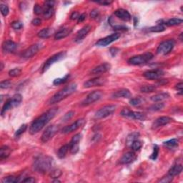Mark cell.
Returning <instances> with one entry per match:
<instances>
[{
  "label": "cell",
  "instance_id": "cell-1",
  "mask_svg": "<svg viewBox=\"0 0 183 183\" xmlns=\"http://www.w3.org/2000/svg\"><path fill=\"white\" fill-rule=\"evenodd\" d=\"M57 112H58V108L54 107L42 114L32 123L29 127V133L31 135H35L41 131L45 127V125L56 116Z\"/></svg>",
  "mask_w": 183,
  "mask_h": 183
},
{
  "label": "cell",
  "instance_id": "cell-2",
  "mask_svg": "<svg viewBox=\"0 0 183 183\" xmlns=\"http://www.w3.org/2000/svg\"><path fill=\"white\" fill-rule=\"evenodd\" d=\"M54 163V159L51 157L39 155L35 159L33 167L39 173H46L52 170Z\"/></svg>",
  "mask_w": 183,
  "mask_h": 183
},
{
  "label": "cell",
  "instance_id": "cell-3",
  "mask_svg": "<svg viewBox=\"0 0 183 183\" xmlns=\"http://www.w3.org/2000/svg\"><path fill=\"white\" fill-rule=\"evenodd\" d=\"M77 84L75 83H71V84L67 85L60 90L57 92L56 94H54L51 97V99L49 101L50 105H54V104L58 103L63 99L67 98L72 94H73L77 89Z\"/></svg>",
  "mask_w": 183,
  "mask_h": 183
},
{
  "label": "cell",
  "instance_id": "cell-4",
  "mask_svg": "<svg viewBox=\"0 0 183 183\" xmlns=\"http://www.w3.org/2000/svg\"><path fill=\"white\" fill-rule=\"evenodd\" d=\"M22 97L20 94H16L14 95L11 99H9L7 101H6V103L4 105L1 111L2 116H4L6 114V112L9 111V110L12 109V108L17 107L20 104L22 103Z\"/></svg>",
  "mask_w": 183,
  "mask_h": 183
},
{
  "label": "cell",
  "instance_id": "cell-5",
  "mask_svg": "<svg viewBox=\"0 0 183 183\" xmlns=\"http://www.w3.org/2000/svg\"><path fill=\"white\" fill-rule=\"evenodd\" d=\"M153 57L154 56L151 52H146L129 58L128 59V63L132 65H141L150 61Z\"/></svg>",
  "mask_w": 183,
  "mask_h": 183
},
{
  "label": "cell",
  "instance_id": "cell-6",
  "mask_svg": "<svg viewBox=\"0 0 183 183\" xmlns=\"http://www.w3.org/2000/svg\"><path fill=\"white\" fill-rule=\"evenodd\" d=\"M67 56V52H60L59 53H57L54 55H52V57H50L45 62H44L43 67H42V73H44V72H46L49 68L50 67L51 65H52L54 62H59L65 58Z\"/></svg>",
  "mask_w": 183,
  "mask_h": 183
},
{
  "label": "cell",
  "instance_id": "cell-7",
  "mask_svg": "<svg viewBox=\"0 0 183 183\" xmlns=\"http://www.w3.org/2000/svg\"><path fill=\"white\" fill-rule=\"evenodd\" d=\"M116 107L113 105H108L104 106L97 111L95 114V118L96 119H103L112 115L115 111Z\"/></svg>",
  "mask_w": 183,
  "mask_h": 183
},
{
  "label": "cell",
  "instance_id": "cell-8",
  "mask_svg": "<svg viewBox=\"0 0 183 183\" xmlns=\"http://www.w3.org/2000/svg\"><path fill=\"white\" fill-rule=\"evenodd\" d=\"M174 46V40L169 39L160 43L157 49V53L160 55H166L173 50Z\"/></svg>",
  "mask_w": 183,
  "mask_h": 183
},
{
  "label": "cell",
  "instance_id": "cell-9",
  "mask_svg": "<svg viewBox=\"0 0 183 183\" xmlns=\"http://www.w3.org/2000/svg\"><path fill=\"white\" fill-rule=\"evenodd\" d=\"M103 93L102 91L96 90L92 92L87 95L86 98L82 102L81 105H82V106H88L89 105H92L95 102L99 100L103 97Z\"/></svg>",
  "mask_w": 183,
  "mask_h": 183
},
{
  "label": "cell",
  "instance_id": "cell-10",
  "mask_svg": "<svg viewBox=\"0 0 183 183\" xmlns=\"http://www.w3.org/2000/svg\"><path fill=\"white\" fill-rule=\"evenodd\" d=\"M120 114L122 117H124V118L133 119V120L141 121H144L146 120V115L142 113V112H140L131 111V110L127 109V108L123 109L122 112H120Z\"/></svg>",
  "mask_w": 183,
  "mask_h": 183
},
{
  "label": "cell",
  "instance_id": "cell-11",
  "mask_svg": "<svg viewBox=\"0 0 183 183\" xmlns=\"http://www.w3.org/2000/svg\"><path fill=\"white\" fill-rule=\"evenodd\" d=\"M58 131H59V127H57V125H53L47 127L42 135V137H41L42 142H44V143H45V142H47L48 141H50V140L52 139L55 135H56Z\"/></svg>",
  "mask_w": 183,
  "mask_h": 183
},
{
  "label": "cell",
  "instance_id": "cell-12",
  "mask_svg": "<svg viewBox=\"0 0 183 183\" xmlns=\"http://www.w3.org/2000/svg\"><path fill=\"white\" fill-rule=\"evenodd\" d=\"M120 37V35L119 33H114L112 35L107 36L105 38L100 39L96 42V46L97 47H107L112 42L118 40Z\"/></svg>",
  "mask_w": 183,
  "mask_h": 183
},
{
  "label": "cell",
  "instance_id": "cell-13",
  "mask_svg": "<svg viewBox=\"0 0 183 183\" xmlns=\"http://www.w3.org/2000/svg\"><path fill=\"white\" fill-rule=\"evenodd\" d=\"M84 122L85 120L84 118L79 119V120H77L76 122H74V123H72V124L64 127L62 130V133L64 134H68L77 130L79 128H80V127L84 124Z\"/></svg>",
  "mask_w": 183,
  "mask_h": 183
},
{
  "label": "cell",
  "instance_id": "cell-14",
  "mask_svg": "<svg viewBox=\"0 0 183 183\" xmlns=\"http://www.w3.org/2000/svg\"><path fill=\"white\" fill-rule=\"evenodd\" d=\"M82 139V135L80 133L76 134L72 137L71 141H70L69 145V151L72 154L75 155L76 153L78 152L79 149V143H80V140Z\"/></svg>",
  "mask_w": 183,
  "mask_h": 183
},
{
  "label": "cell",
  "instance_id": "cell-15",
  "mask_svg": "<svg viewBox=\"0 0 183 183\" xmlns=\"http://www.w3.org/2000/svg\"><path fill=\"white\" fill-rule=\"evenodd\" d=\"M41 49V44H35L32 45L25 50L22 54V57L24 59H29L32 57L34 55H35L39 52V50Z\"/></svg>",
  "mask_w": 183,
  "mask_h": 183
},
{
  "label": "cell",
  "instance_id": "cell-16",
  "mask_svg": "<svg viewBox=\"0 0 183 183\" xmlns=\"http://www.w3.org/2000/svg\"><path fill=\"white\" fill-rule=\"evenodd\" d=\"M106 82V80L105 78L98 77H95L91 80L86 81L83 84L84 88H91L93 87H100L102 85L105 84Z\"/></svg>",
  "mask_w": 183,
  "mask_h": 183
},
{
  "label": "cell",
  "instance_id": "cell-17",
  "mask_svg": "<svg viewBox=\"0 0 183 183\" xmlns=\"http://www.w3.org/2000/svg\"><path fill=\"white\" fill-rule=\"evenodd\" d=\"M164 74H165V72L162 69H154L144 72L143 76L148 80H155L162 77Z\"/></svg>",
  "mask_w": 183,
  "mask_h": 183
},
{
  "label": "cell",
  "instance_id": "cell-18",
  "mask_svg": "<svg viewBox=\"0 0 183 183\" xmlns=\"http://www.w3.org/2000/svg\"><path fill=\"white\" fill-rule=\"evenodd\" d=\"M92 27L90 25H86L84 27H82L80 31L77 33V35L75 38H74V42L77 43L82 42L85 37H87V35H88V33L91 31Z\"/></svg>",
  "mask_w": 183,
  "mask_h": 183
},
{
  "label": "cell",
  "instance_id": "cell-19",
  "mask_svg": "<svg viewBox=\"0 0 183 183\" xmlns=\"http://www.w3.org/2000/svg\"><path fill=\"white\" fill-rule=\"evenodd\" d=\"M172 121V119L171 118H170V117H167V116L160 117V118H157V120L153 122L152 128L153 129H156L157 128H159V127L164 126V125L169 124V123L171 122Z\"/></svg>",
  "mask_w": 183,
  "mask_h": 183
},
{
  "label": "cell",
  "instance_id": "cell-20",
  "mask_svg": "<svg viewBox=\"0 0 183 183\" xmlns=\"http://www.w3.org/2000/svg\"><path fill=\"white\" fill-rule=\"evenodd\" d=\"M111 69V65L109 63H103L102 65H99L97 67H95L94 69L91 71L92 74H99L105 73L109 71Z\"/></svg>",
  "mask_w": 183,
  "mask_h": 183
},
{
  "label": "cell",
  "instance_id": "cell-21",
  "mask_svg": "<svg viewBox=\"0 0 183 183\" xmlns=\"http://www.w3.org/2000/svg\"><path fill=\"white\" fill-rule=\"evenodd\" d=\"M17 47V44L12 40L5 41L2 44V50L5 53H12Z\"/></svg>",
  "mask_w": 183,
  "mask_h": 183
},
{
  "label": "cell",
  "instance_id": "cell-22",
  "mask_svg": "<svg viewBox=\"0 0 183 183\" xmlns=\"http://www.w3.org/2000/svg\"><path fill=\"white\" fill-rule=\"evenodd\" d=\"M114 15L125 22H129L131 20V15L129 12L124 9H119L114 12Z\"/></svg>",
  "mask_w": 183,
  "mask_h": 183
},
{
  "label": "cell",
  "instance_id": "cell-23",
  "mask_svg": "<svg viewBox=\"0 0 183 183\" xmlns=\"http://www.w3.org/2000/svg\"><path fill=\"white\" fill-rule=\"evenodd\" d=\"M136 155L133 152H129L125 154L120 159V162L122 165H127V164L132 163L136 159Z\"/></svg>",
  "mask_w": 183,
  "mask_h": 183
},
{
  "label": "cell",
  "instance_id": "cell-24",
  "mask_svg": "<svg viewBox=\"0 0 183 183\" xmlns=\"http://www.w3.org/2000/svg\"><path fill=\"white\" fill-rule=\"evenodd\" d=\"M131 97V92L127 89H121L120 90L114 92L112 97L114 99L118 98H129Z\"/></svg>",
  "mask_w": 183,
  "mask_h": 183
},
{
  "label": "cell",
  "instance_id": "cell-25",
  "mask_svg": "<svg viewBox=\"0 0 183 183\" xmlns=\"http://www.w3.org/2000/svg\"><path fill=\"white\" fill-rule=\"evenodd\" d=\"M72 31V29L70 28H64L59 30L54 35V39L57 40H59L64 38L67 37L71 34Z\"/></svg>",
  "mask_w": 183,
  "mask_h": 183
},
{
  "label": "cell",
  "instance_id": "cell-26",
  "mask_svg": "<svg viewBox=\"0 0 183 183\" xmlns=\"http://www.w3.org/2000/svg\"><path fill=\"white\" fill-rule=\"evenodd\" d=\"M53 32H54V31L51 28H44L42 29V30H40L38 32L37 35L41 39H47V38L51 37V35H52Z\"/></svg>",
  "mask_w": 183,
  "mask_h": 183
},
{
  "label": "cell",
  "instance_id": "cell-27",
  "mask_svg": "<svg viewBox=\"0 0 183 183\" xmlns=\"http://www.w3.org/2000/svg\"><path fill=\"white\" fill-rule=\"evenodd\" d=\"M182 171V165H175L170 168L168 171V174L172 177L180 174Z\"/></svg>",
  "mask_w": 183,
  "mask_h": 183
},
{
  "label": "cell",
  "instance_id": "cell-28",
  "mask_svg": "<svg viewBox=\"0 0 183 183\" xmlns=\"http://www.w3.org/2000/svg\"><path fill=\"white\" fill-rule=\"evenodd\" d=\"M169 97L170 95L168 93H159V94H157L151 97V100L154 103H160V102L167 99Z\"/></svg>",
  "mask_w": 183,
  "mask_h": 183
},
{
  "label": "cell",
  "instance_id": "cell-29",
  "mask_svg": "<svg viewBox=\"0 0 183 183\" xmlns=\"http://www.w3.org/2000/svg\"><path fill=\"white\" fill-rule=\"evenodd\" d=\"M11 150L9 147L7 146H3L0 149V159L2 160L4 159L7 158L9 156Z\"/></svg>",
  "mask_w": 183,
  "mask_h": 183
},
{
  "label": "cell",
  "instance_id": "cell-30",
  "mask_svg": "<svg viewBox=\"0 0 183 183\" xmlns=\"http://www.w3.org/2000/svg\"><path fill=\"white\" fill-rule=\"evenodd\" d=\"M69 150V144H65V145L61 147V148L59 149L58 152H57V156H58L59 158L62 159L66 156V155L67 154L68 151Z\"/></svg>",
  "mask_w": 183,
  "mask_h": 183
},
{
  "label": "cell",
  "instance_id": "cell-31",
  "mask_svg": "<svg viewBox=\"0 0 183 183\" xmlns=\"http://www.w3.org/2000/svg\"><path fill=\"white\" fill-rule=\"evenodd\" d=\"M139 136H140V133H137V132H134V133H132L129 134V135L127 136V140H126V143L127 145L130 146L134 141L138 140Z\"/></svg>",
  "mask_w": 183,
  "mask_h": 183
},
{
  "label": "cell",
  "instance_id": "cell-32",
  "mask_svg": "<svg viewBox=\"0 0 183 183\" xmlns=\"http://www.w3.org/2000/svg\"><path fill=\"white\" fill-rule=\"evenodd\" d=\"M182 20L180 18H172L167 20V22H164V24L167 25L168 27H172V26H177V25H180L182 23Z\"/></svg>",
  "mask_w": 183,
  "mask_h": 183
},
{
  "label": "cell",
  "instance_id": "cell-33",
  "mask_svg": "<svg viewBox=\"0 0 183 183\" xmlns=\"http://www.w3.org/2000/svg\"><path fill=\"white\" fill-rule=\"evenodd\" d=\"M156 90L155 85H144L140 87V91L143 93H150Z\"/></svg>",
  "mask_w": 183,
  "mask_h": 183
},
{
  "label": "cell",
  "instance_id": "cell-34",
  "mask_svg": "<svg viewBox=\"0 0 183 183\" xmlns=\"http://www.w3.org/2000/svg\"><path fill=\"white\" fill-rule=\"evenodd\" d=\"M179 140L177 139H172L164 142V145L168 148H174L178 146Z\"/></svg>",
  "mask_w": 183,
  "mask_h": 183
},
{
  "label": "cell",
  "instance_id": "cell-35",
  "mask_svg": "<svg viewBox=\"0 0 183 183\" xmlns=\"http://www.w3.org/2000/svg\"><path fill=\"white\" fill-rule=\"evenodd\" d=\"M165 107V104L163 103H155L154 105H151L150 107L148 108L149 110L150 111H159V110H162L163 108Z\"/></svg>",
  "mask_w": 183,
  "mask_h": 183
},
{
  "label": "cell",
  "instance_id": "cell-36",
  "mask_svg": "<svg viewBox=\"0 0 183 183\" xmlns=\"http://www.w3.org/2000/svg\"><path fill=\"white\" fill-rule=\"evenodd\" d=\"M20 177H17L14 176H8L6 177L2 180V183H16L20 182V180H19Z\"/></svg>",
  "mask_w": 183,
  "mask_h": 183
},
{
  "label": "cell",
  "instance_id": "cell-37",
  "mask_svg": "<svg viewBox=\"0 0 183 183\" xmlns=\"http://www.w3.org/2000/svg\"><path fill=\"white\" fill-rule=\"evenodd\" d=\"M165 30V27L163 24H157L155 27H152L149 28V31L152 32H162Z\"/></svg>",
  "mask_w": 183,
  "mask_h": 183
},
{
  "label": "cell",
  "instance_id": "cell-38",
  "mask_svg": "<svg viewBox=\"0 0 183 183\" xmlns=\"http://www.w3.org/2000/svg\"><path fill=\"white\" fill-rule=\"evenodd\" d=\"M53 14H54V9L53 8H47L46 9L44 10L43 17L46 20H49L52 17Z\"/></svg>",
  "mask_w": 183,
  "mask_h": 183
},
{
  "label": "cell",
  "instance_id": "cell-39",
  "mask_svg": "<svg viewBox=\"0 0 183 183\" xmlns=\"http://www.w3.org/2000/svg\"><path fill=\"white\" fill-rule=\"evenodd\" d=\"M27 125L24 124V125H21L20 128H19L17 129V130L16 131L15 134H14V137H20V136L22 135V134L24 133L25 131L27 130Z\"/></svg>",
  "mask_w": 183,
  "mask_h": 183
},
{
  "label": "cell",
  "instance_id": "cell-40",
  "mask_svg": "<svg viewBox=\"0 0 183 183\" xmlns=\"http://www.w3.org/2000/svg\"><path fill=\"white\" fill-rule=\"evenodd\" d=\"M132 150L133 151H137L139 150L140 149H141V148L142 147V142H140V140H135V141H134L133 142V144L130 145Z\"/></svg>",
  "mask_w": 183,
  "mask_h": 183
},
{
  "label": "cell",
  "instance_id": "cell-41",
  "mask_svg": "<svg viewBox=\"0 0 183 183\" xmlns=\"http://www.w3.org/2000/svg\"><path fill=\"white\" fill-rule=\"evenodd\" d=\"M69 77H70L69 74H67V75H65L62 78L56 79V80H54V82H53V84H54V85H59V84H62V83H65V82H67L68 79L69 78Z\"/></svg>",
  "mask_w": 183,
  "mask_h": 183
},
{
  "label": "cell",
  "instance_id": "cell-42",
  "mask_svg": "<svg viewBox=\"0 0 183 183\" xmlns=\"http://www.w3.org/2000/svg\"><path fill=\"white\" fill-rule=\"evenodd\" d=\"M22 74V69L20 68H14L13 69H11L9 72V75L12 77H15L20 76Z\"/></svg>",
  "mask_w": 183,
  "mask_h": 183
},
{
  "label": "cell",
  "instance_id": "cell-43",
  "mask_svg": "<svg viewBox=\"0 0 183 183\" xmlns=\"http://www.w3.org/2000/svg\"><path fill=\"white\" fill-rule=\"evenodd\" d=\"M62 172L59 169H54L52 170L50 172V177L53 179H57L62 175Z\"/></svg>",
  "mask_w": 183,
  "mask_h": 183
},
{
  "label": "cell",
  "instance_id": "cell-44",
  "mask_svg": "<svg viewBox=\"0 0 183 183\" xmlns=\"http://www.w3.org/2000/svg\"><path fill=\"white\" fill-rule=\"evenodd\" d=\"M0 11H1V13L4 17H6L8 15V14H9V9L7 5L1 4V5H0Z\"/></svg>",
  "mask_w": 183,
  "mask_h": 183
},
{
  "label": "cell",
  "instance_id": "cell-45",
  "mask_svg": "<svg viewBox=\"0 0 183 183\" xmlns=\"http://www.w3.org/2000/svg\"><path fill=\"white\" fill-rule=\"evenodd\" d=\"M158 154H159V148L157 144H155V145L153 146V152L152 155L150 156V158L153 159V160H155V159H157V156H158Z\"/></svg>",
  "mask_w": 183,
  "mask_h": 183
},
{
  "label": "cell",
  "instance_id": "cell-46",
  "mask_svg": "<svg viewBox=\"0 0 183 183\" xmlns=\"http://www.w3.org/2000/svg\"><path fill=\"white\" fill-rule=\"evenodd\" d=\"M142 100L141 98H140V97H136V98H133L130 99V101H129V103H130L131 105L133 106H139L142 104Z\"/></svg>",
  "mask_w": 183,
  "mask_h": 183
},
{
  "label": "cell",
  "instance_id": "cell-47",
  "mask_svg": "<svg viewBox=\"0 0 183 183\" xmlns=\"http://www.w3.org/2000/svg\"><path fill=\"white\" fill-rule=\"evenodd\" d=\"M44 9L41 6L39 5H35V7H34V13H35L36 15H40V14H43Z\"/></svg>",
  "mask_w": 183,
  "mask_h": 183
},
{
  "label": "cell",
  "instance_id": "cell-48",
  "mask_svg": "<svg viewBox=\"0 0 183 183\" xmlns=\"http://www.w3.org/2000/svg\"><path fill=\"white\" fill-rule=\"evenodd\" d=\"M11 86H12L11 81L8 80L2 81V82H1V83H0V87H1V89H7V88H9Z\"/></svg>",
  "mask_w": 183,
  "mask_h": 183
},
{
  "label": "cell",
  "instance_id": "cell-49",
  "mask_svg": "<svg viewBox=\"0 0 183 183\" xmlns=\"http://www.w3.org/2000/svg\"><path fill=\"white\" fill-rule=\"evenodd\" d=\"M172 180H173V177L167 174V175H166L165 177H164L162 178L161 180H159V182H163V183H169V182H171Z\"/></svg>",
  "mask_w": 183,
  "mask_h": 183
},
{
  "label": "cell",
  "instance_id": "cell-50",
  "mask_svg": "<svg viewBox=\"0 0 183 183\" xmlns=\"http://www.w3.org/2000/svg\"><path fill=\"white\" fill-rule=\"evenodd\" d=\"M11 26L14 29H20L23 27V24L20 21H14L11 24Z\"/></svg>",
  "mask_w": 183,
  "mask_h": 183
},
{
  "label": "cell",
  "instance_id": "cell-51",
  "mask_svg": "<svg viewBox=\"0 0 183 183\" xmlns=\"http://www.w3.org/2000/svg\"><path fill=\"white\" fill-rule=\"evenodd\" d=\"M74 115V112L73 111L68 112L67 114H65V115H64V117L62 118V121L63 122H67V121L69 120Z\"/></svg>",
  "mask_w": 183,
  "mask_h": 183
},
{
  "label": "cell",
  "instance_id": "cell-52",
  "mask_svg": "<svg viewBox=\"0 0 183 183\" xmlns=\"http://www.w3.org/2000/svg\"><path fill=\"white\" fill-rule=\"evenodd\" d=\"M32 24L35 25V26H39V25H41L42 24V20L39 18L34 19V20L32 21Z\"/></svg>",
  "mask_w": 183,
  "mask_h": 183
},
{
  "label": "cell",
  "instance_id": "cell-53",
  "mask_svg": "<svg viewBox=\"0 0 183 183\" xmlns=\"http://www.w3.org/2000/svg\"><path fill=\"white\" fill-rule=\"evenodd\" d=\"M99 15V11L97 9H93L90 13V17L91 18H97Z\"/></svg>",
  "mask_w": 183,
  "mask_h": 183
},
{
  "label": "cell",
  "instance_id": "cell-54",
  "mask_svg": "<svg viewBox=\"0 0 183 183\" xmlns=\"http://www.w3.org/2000/svg\"><path fill=\"white\" fill-rule=\"evenodd\" d=\"M54 4H55L54 1H47L45 2V3H44V5H45L47 8H53Z\"/></svg>",
  "mask_w": 183,
  "mask_h": 183
},
{
  "label": "cell",
  "instance_id": "cell-55",
  "mask_svg": "<svg viewBox=\"0 0 183 183\" xmlns=\"http://www.w3.org/2000/svg\"><path fill=\"white\" fill-rule=\"evenodd\" d=\"M95 2L99 4V5H104V6H108L110 5L112 3V1H99V2Z\"/></svg>",
  "mask_w": 183,
  "mask_h": 183
},
{
  "label": "cell",
  "instance_id": "cell-56",
  "mask_svg": "<svg viewBox=\"0 0 183 183\" xmlns=\"http://www.w3.org/2000/svg\"><path fill=\"white\" fill-rule=\"evenodd\" d=\"M79 17H80V14L77 12H73L71 14V16H70V18H71V20H78Z\"/></svg>",
  "mask_w": 183,
  "mask_h": 183
},
{
  "label": "cell",
  "instance_id": "cell-57",
  "mask_svg": "<svg viewBox=\"0 0 183 183\" xmlns=\"http://www.w3.org/2000/svg\"><path fill=\"white\" fill-rule=\"evenodd\" d=\"M114 30H127L128 28L125 26H122V25H118V26L114 27Z\"/></svg>",
  "mask_w": 183,
  "mask_h": 183
},
{
  "label": "cell",
  "instance_id": "cell-58",
  "mask_svg": "<svg viewBox=\"0 0 183 183\" xmlns=\"http://www.w3.org/2000/svg\"><path fill=\"white\" fill-rule=\"evenodd\" d=\"M23 182H27V183H34L36 182L35 179L34 177H26L24 179V180H22Z\"/></svg>",
  "mask_w": 183,
  "mask_h": 183
},
{
  "label": "cell",
  "instance_id": "cell-59",
  "mask_svg": "<svg viewBox=\"0 0 183 183\" xmlns=\"http://www.w3.org/2000/svg\"><path fill=\"white\" fill-rule=\"evenodd\" d=\"M86 17H87V14L85 13H83L81 14V15H80V17H79V18H78V23L82 22H83V21H84L85 19H86Z\"/></svg>",
  "mask_w": 183,
  "mask_h": 183
},
{
  "label": "cell",
  "instance_id": "cell-60",
  "mask_svg": "<svg viewBox=\"0 0 183 183\" xmlns=\"http://www.w3.org/2000/svg\"><path fill=\"white\" fill-rule=\"evenodd\" d=\"M175 88L177 90H179L180 92H182V88H183V84L182 82H180L179 84L176 85Z\"/></svg>",
  "mask_w": 183,
  "mask_h": 183
},
{
  "label": "cell",
  "instance_id": "cell-61",
  "mask_svg": "<svg viewBox=\"0 0 183 183\" xmlns=\"http://www.w3.org/2000/svg\"><path fill=\"white\" fill-rule=\"evenodd\" d=\"M119 52V50L117 48H112L110 49V53H111L112 56H115L117 53Z\"/></svg>",
  "mask_w": 183,
  "mask_h": 183
},
{
  "label": "cell",
  "instance_id": "cell-62",
  "mask_svg": "<svg viewBox=\"0 0 183 183\" xmlns=\"http://www.w3.org/2000/svg\"><path fill=\"white\" fill-rule=\"evenodd\" d=\"M1 65H2V67H1V70H2V69H3V68H4V65H3V63H2V62L1 63Z\"/></svg>",
  "mask_w": 183,
  "mask_h": 183
},
{
  "label": "cell",
  "instance_id": "cell-63",
  "mask_svg": "<svg viewBox=\"0 0 183 183\" xmlns=\"http://www.w3.org/2000/svg\"><path fill=\"white\" fill-rule=\"evenodd\" d=\"M54 182H60V181L56 180H54Z\"/></svg>",
  "mask_w": 183,
  "mask_h": 183
}]
</instances>
